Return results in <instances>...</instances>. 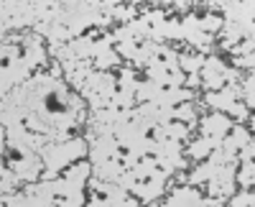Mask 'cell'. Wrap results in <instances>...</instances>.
I'll return each mask as SVG.
<instances>
[{"label":"cell","mask_w":255,"mask_h":207,"mask_svg":"<svg viewBox=\"0 0 255 207\" xmlns=\"http://www.w3.org/2000/svg\"><path fill=\"white\" fill-rule=\"evenodd\" d=\"M230 118H225L222 113H215V115H209L207 120H204V136H209V138H225V133L230 131Z\"/></svg>","instance_id":"6da1fadb"},{"label":"cell","mask_w":255,"mask_h":207,"mask_svg":"<svg viewBox=\"0 0 255 207\" xmlns=\"http://www.w3.org/2000/svg\"><path fill=\"white\" fill-rule=\"evenodd\" d=\"M179 202H194V205H199L202 197H199L194 190H179V192L171 197V205H179Z\"/></svg>","instance_id":"7a4b0ae2"},{"label":"cell","mask_w":255,"mask_h":207,"mask_svg":"<svg viewBox=\"0 0 255 207\" xmlns=\"http://www.w3.org/2000/svg\"><path fill=\"white\" fill-rule=\"evenodd\" d=\"M232 205H253V195L248 192V195H243V197H235V200H232Z\"/></svg>","instance_id":"3957f363"}]
</instances>
